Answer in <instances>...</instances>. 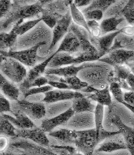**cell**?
I'll use <instances>...</instances> for the list:
<instances>
[{
    "label": "cell",
    "mask_w": 134,
    "mask_h": 155,
    "mask_svg": "<svg viewBox=\"0 0 134 155\" xmlns=\"http://www.w3.org/2000/svg\"><path fill=\"white\" fill-rule=\"evenodd\" d=\"M111 121L118 128V130L124 137L128 150L131 155H134V128L125 124L120 117L116 115L112 118Z\"/></svg>",
    "instance_id": "cell-17"
},
{
    "label": "cell",
    "mask_w": 134,
    "mask_h": 155,
    "mask_svg": "<svg viewBox=\"0 0 134 155\" xmlns=\"http://www.w3.org/2000/svg\"><path fill=\"white\" fill-rule=\"evenodd\" d=\"M72 1H49L45 5L40 17L47 26L54 28L58 21L70 11Z\"/></svg>",
    "instance_id": "cell-2"
},
{
    "label": "cell",
    "mask_w": 134,
    "mask_h": 155,
    "mask_svg": "<svg viewBox=\"0 0 134 155\" xmlns=\"http://www.w3.org/2000/svg\"><path fill=\"white\" fill-rule=\"evenodd\" d=\"M71 23L72 16L70 12L69 11L63 18L58 21L56 25L54 27L53 31V38L49 47V51H51L58 42L66 35L69 31Z\"/></svg>",
    "instance_id": "cell-14"
},
{
    "label": "cell",
    "mask_w": 134,
    "mask_h": 155,
    "mask_svg": "<svg viewBox=\"0 0 134 155\" xmlns=\"http://www.w3.org/2000/svg\"><path fill=\"white\" fill-rule=\"evenodd\" d=\"M0 111L1 115L4 114L5 112H11L13 114V110L9 101L2 94L0 95Z\"/></svg>",
    "instance_id": "cell-40"
},
{
    "label": "cell",
    "mask_w": 134,
    "mask_h": 155,
    "mask_svg": "<svg viewBox=\"0 0 134 155\" xmlns=\"http://www.w3.org/2000/svg\"><path fill=\"white\" fill-rule=\"evenodd\" d=\"M51 148L58 155H74L77 153V149L71 146L52 145Z\"/></svg>",
    "instance_id": "cell-37"
},
{
    "label": "cell",
    "mask_w": 134,
    "mask_h": 155,
    "mask_svg": "<svg viewBox=\"0 0 134 155\" xmlns=\"http://www.w3.org/2000/svg\"><path fill=\"white\" fill-rule=\"evenodd\" d=\"M117 49H125L134 51V38L133 37L120 33L115 39L113 46L109 50V52Z\"/></svg>",
    "instance_id": "cell-25"
},
{
    "label": "cell",
    "mask_w": 134,
    "mask_h": 155,
    "mask_svg": "<svg viewBox=\"0 0 134 155\" xmlns=\"http://www.w3.org/2000/svg\"><path fill=\"white\" fill-rule=\"evenodd\" d=\"M18 35V34L16 32V27L15 25L10 32L8 33L1 32L0 37L1 51L8 48L11 49L17 41Z\"/></svg>",
    "instance_id": "cell-28"
},
{
    "label": "cell",
    "mask_w": 134,
    "mask_h": 155,
    "mask_svg": "<svg viewBox=\"0 0 134 155\" xmlns=\"http://www.w3.org/2000/svg\"><path fill=\"white\" fill-rule=\"evenodd\" d=\"M46 44V41H42L28 49L20 51H13L12 50H10L8 52L1 51V56L15 58L22 64L25 65L27 67H34L37 65L36 64L39 61L43 62L47 58H41L37 55V51L39 48Z\"/></svg>",
    "instance_id": "cell-5"
},
{
    "label": "cell",
    "mask_w": 134,
    "mask_h": 155,
    "mask_svg": "<svg viewBox=\"0 0 134 155\" xmlns=\"http://www.w3.org/2000/svg\"><path fill=\"white\" fill-rule=\"evenodd\" d=\"M12 3L11 1L1 0L0 1V9H1V18L5 17L7 14L9 12Z\"/></svg>",
    "instance_id": "cell-41"
},
{
    "label": "cell",
    "mask_w": 134,
    "mask_h": 155,
    "mask_svg": "<svg viewBox=\"0 0 134 155\" xmlns=\"http://www.w3.org/2000/svg\"><path fill=\"white\" fill-rule=\"evenodd\" d=\"M49 136L56 138L59 141L75 144L77 138V133L75 130L60 129L56 131H51L49 133Z\"/></svg>",
    "instance_id": "cell-26"
},
{
    "label": "cell",
    "mask_w": 134,
    "mask_h": 155,
    "mask_svg": "<svg viewBox=\"0 0 134 155\" xmlns=\"http://www.w3.org/2000/svg\"><path fill=\"white\" fill-rule=\"evenodd\" d=\"M8 143V140L6 137L1 136L0 138V149L1 152H2L7 147Z\"/></svg>",
    "instance_id": "cell-47"
},
{
    "label": "cell",
    "mask_w": 134,
    "mask_h": 155,
    "mask_svg": "<svg viewBox=\"0 0 134 155\" xmlns=\"http://www.w3.org/2000/svg\"><path fill=\"white\" fill-rule=\"evenodd\" d=\"M77 7H88L91 4L92 1L90 0H75L74 1Z\"/></svg>",
    "instance_id": "cell-45"
},
{
    "label": "cell",
    "mask_w": 134,
    "mask_h": 155,
    "mask_svg": "<svg viewBox=\"0 0 134 155\" xmlns=\"http://www.w3.org/2000/svg\"><path fill=\"white\" fill-rule=\"evenodd\" d=\"M76 133L75 145L84 155H93L96 147L103 141L95 128L76 130Z\"/></svg>",
    "instance_id": "cell-4"
},
{
    "label": "cell",
    "mask_w": 134,
    "mask_h": 155,
    "mask_svg": "<svg viewBox=\"0 0 134 155\" xmlns=\"http://www.w3.org/2000/svg\"><path fill=\"white\" fill-rule=\"evenodd\" d=\"M53 87L49 85V86H44L41 87H32L30 89H25L23 91H21L23 96H25V98H26L29 96H31L32 95L37 94L39 93H45L47 91H52L53 90Z\"/></svg>",
    "instance_id": "cell-35"
},
{
    "label": "cell",
    "mask_w": 134,
    "mask_h": 155,
    "mask_svg": "<svg viewBox=\"0 0 134 155\" xmlns=\"http://www.w3.org/2000/svg\"><path fill=\"white\" fill-rule=\"evenodd\" d=\"M124 149H127V145L124 137L121 134H119V135L113 136L104 140L100 144L96 150L99 152L111 153Z\"/></svg>",
    "instance_id": "cell-19"
},
{
    "label": "cell",
    "mask_w": 134,
    "mask_h": 155,
    "mask_svg": "<svg viewBox=\"0 0 134 155\" xmlns=\"http://www.w3.org/2000/svg\"><path fill=\"white\" fill-rule=\"evenodd\" d=\"M70 29L75 34L79 39L80 45V53L93 55H100L96 48L90 42L89 38V33L85 28L80 26H77L74 23H72Z\"/></svg>",
    "instance_id": "cell-10"
},
{
    "label": "cell",
    "mask_w": 134,
    "mask_h": 155,
    "mask_svg": "<svg viewBox=\"0 0 134 155\" xmlns=\"http://www.w3.org/2000/svg\"><path fill=\"white\" fill-rule=\"evenodd\" d=\"M134 58V51L125 49H117L109 52L108 54L98 60L112 67L117 65L126 64Z\"/></svg>",
    "instance_id": "cell-9"
},
{
    "label": "cell",
    "mask_w": 134,
    "mask_h": 155,
    "mask_svg": "<svg viewBox=\"0 0 134 155\" xmlns=\"http://www.w3.org/2000/svg\"><path fill=\"white\" fill-rule=\"evenodd\" d=\"M58 82L68 84L70 87L71 91H80L89 85L87 82L82 81L77 76L67 78L59 77Z\"/></svg>",
    "instance_id": "cell-30"
},
{
    "label": "cell",
    "mask_w": 134,
    "mask_h": 155,
    "mask_svg": "<svg viewBox=\"0 0 134 155\" xmlns=\"http://www.w3.org/2000/svg\"><path fill=\"white\" fill-rule=\"evenodd\" d=\"M82 13L87 21L94 20L98 22L102 19L103 15V12L100 10H93L87 12H83Z\"/></svg>",
    "instance_id": "cell-38"
},
{
    "label": "cell",
    "mask_w": 134,
    "mask_h": 155,
    "mask_svg": "<svg viewBox=\"0 0 134 155\" xmlns=\"http://www.w3.org/2000/svg\"><path fill=\"white\" fill-rule=\"evenodd\" d=\"M0 87L3 94L12 101L19 100V89L15 85L7 80L1 74L0 75Z\"/></svg>",
    "instance_id": "cell-24"
},
{
    "label": "cell",
    "mask_w": 134,
    "mask_h": 155,
    "mask_svg": "<svg viewBox=\"0 0 134 155\" xmlns=\"http://www.w3.org/2000/svg\"><path fill=\"white\" fill-rule=\"evenodd\" d=\"M80 91L83 93L86 97L104 107L110 106L112 103L109 85L102 89H98L89 85Z\"/></svg>",
    "instance_id": "cell-8"
},
{
    "label": "cell",
    "mask_w": 134,
    "mask_h": 155,
    "mask_svg": "<svg viewBox=\"0 0 134 155\" xmlns=\"http://www.w3.org/2000/svg\"><path fill=\"white\" fill-rule=\"evenodd\" d=\"M123 34L130 37H134V27L133 26H126L123 28Z\"/></svg>",
    "instance_id": "cell-46"
},
{
    "label": "cell",
    "mask_w": 134,
    "mask_h": 155,
    "mask_svg": "<svg viewBox=\"0 0 134 155\" xmlns=\"http://www.w3.org/2000/svg\"><path fill=\"white\" fill-rule=\"evenodd\" d=\"M49 80L46 77H41L35 79L29 86V89L36 87H41L48 84Z\"/></svg>",
    "instance_id": "cell-42"
},
{
    "label": "cell",
    "mask_w": 134,
    "mask_h": 155,
    "mask_svg": "<svg viewBox=\"0 0 134 155\" xmlns=\"http://www.w3.org/2000/svg\"><path fill=\"white\" fill-rule=\"evenodd\" d=\"M75 114L74 110L71 107L57 116L51 119H44L42 121L41 127L45 132H51L55 127L67 123Z\"/></svg>",
    "instance_id": "cell-18"
},
{
    "label": "cell",
    "mask_w": 134,
    "mask_h": 155,
    "mask_svg": "<svg viewBox=\"0 0 134 155\" xmlns=\"http://www.w3.org/2000/svg\"><path fill=\"white\" fill-rule=\"evenodd\" d=\"M131 72L130 68L127 65L115 66L109 74L108 83L109 84L112 83H117L120 86L122 89L131 91L126 82L127 78Z\"/></svg>",
    "instance_id": "cell-11"
},
{
    "label": "cell",
    "mask_w": 134,
    "mask_h": 155,
    "mask_svg": "<svg viewBox=\"0 0 134 155\" xmlns=\"http://www.w3.org/2000/svg\"><path fill=\"white\" fill-rule=\"evenodd\" d=\"M116 2L117 1L115 0H94L92 1L89 6L83 9L82 12L93 10H100L103 12H105L109 7Z\"/></svg>",
    "instance_id": "cell-31"
},
{
    "label": "cell",
    "mask_w": 134,
    "mask_h": 155,
    "mask_svg": "<svg viewBox=\"0 0 134 155\" xmlns=\"http://www.w3.org/2000/svg\"><path fill=\"white\" fill-rule=\"evenodd\" d=\"M1 155H14V154H12V153H4V152H1Z\"/></svg>",
    "instance_id": "cell-50"
},
{
    "label": "cell",
    "mask_w": 134,
    "mask_h": 155,
    "mask_svg": "<svg viewBox=\"0 0 134 155\" xmlns=\"http://www.w3.org/2000/svg\"><path fill=\"white\" fill-rule=\"evenodd\" d=\"M100 58L101 57L100 55L78 53L76 56L65 52H60L56 53L47 66L50 67V68H57L67 65H74L77 66V65L81 63L94 61Z\"/></svg>",
    "instance_id": "cell-3"
},
{
    "label": "cell",
    "mask_w": 134,
    "mask_h": 155,
    "mask_svg": "<svg viewBox=\"0 0 134 155\" xmlns=\"http://www.w3.org/2000/svg\"></svg>",
    "instance_id": "cell-52"
},
{
    "label": "cell",
    "mask_w": 134,
    "mask_h": 155,
    "mask_svg": "<svg viewBox=\"0 0 134 155\" xmlns=\"http://www.w3.org/2000/svg\"><path fill=\"white\" fill-rule=\"evenodd\" d=\"M12 114L15 117L7 114H2V115L15 126L17 129H28L37 127L30 117L21 110L19 109L13 110Z\"/></svg>",
    "instance_id": "cell-22"
},
{
    "label": "cell",
    "mask_w": 134,
    "mask_h": 155,
    "mask_svg": "<svg viewBox=\"0 0 134 155\" xmlns=\"http://www.w3.org/2000/svg\"><path fill=\"white\" fill-rule=\"evenodd\" d=\"M48 84L50 86H52L53 87L56 88L57 89H61V90H70V87L66 84L62 83L60 82H57V81H49Z\"/></svg>",
    "instance_id": "cell-43"
},
{
    "label": "cell",
    "mask_w": 134,
    "mask_h": 155,
    "mask_svg": "<svg viewBox=\"0 0 134 155\" xmlns=\"http://www.w3.org/2000/svg\"><path fill=\"white\" fill-rule=\"evenodd\" d=\"M126 65H127L130 68L131 71L134 75V58L132 59H131L130 61H129Z\"/></svg>",
    "instance_id": "cell-49"
},
{
    "label": "cell",
    "mask_w": 134,
    "mask_h": 155,
    "mask_svg": "<svg viewBox=\"0 0 134 155\" xmlns=\"http://www.w3.org/2000/svg\"><path fill=\"white\" fill-rule=\"evenodd\" d=\"M124 20L125 19L124 17H118L115 16L103 20L100 24L102 36L111 32L119 31L120 29H118L117 27L123 21H124Z\"/></svg>",
    "instance_id": "cell-27"
},
{
    "label": "cell",
    "mask_w": 134,
    "mask_h": 155,
    "mask_svg": "<svg viewBox=\"0 0 134 155\" xmlns=\"http://www.w3.org/2000/svg\"><path fill=\"white\" fill-rule=\"evenodd\" d=\"M49 1H38L28 4L25 1H13L9 12L1 24V30H6L13 23L31 18L41 14L43 8Z\"/></svg>",
    "instance_id": "cell-1"
},
{
    "label": "cell",
    "mask_w": 134,
    "mask_h": 155,
    "mask_svg": "<svg viewBox=\"0 0 134 155\" xmlns=\"http://www.w3.org/2000/svg\"><path fill=\"white\" fill-rule=\"evenodd\" d=\"M55 52L52 54L51 56L48 57L44 61L41 63L38 64L35 67H32L30 69L27 73V77L22 82V83L20 86V90L21 91L29 89L30 84L34 82L37 78L42 77L41 75L45 73L46 71V68L48 65L49 63L51 62V59L55 56Z\"/></svg>",
    "instance_id": "cell-16"
},
{
    "label": "cell",
    "mask_w": 134,
    "mask_h": 155,
    "mask_svg": "<svg viewBox=\"0 0 134 155\" xmlns=\"http://www.w3.org/2000/svg\"><path fill=\"white\" fill-rule=\"evenodd\" d=\"M87 25L90 30V34L96 38L102 36V32L100 25L96 21L91 20L87 21Z\"/></svg>",
    "instance_id": "cell-39"
},
{
    "label": "cell",
    "mask_w": 134,
    "mask_h": 155,
    "mask_svg": "<svg viewBox=\"0 0 134 155\" xmlns=\"http://www.w3.org/2000/svg\"><path fill=\"white\" fill-rule=\"evenodd\" d=\"M94 102L83 95L82 97H77L73 100L72 108L77 114L84 112L94 113L96 105Z\"/></svg>",
    "instance_id": "cell-23"
},
{
    "label": "cell",
    "mask_w": 134,
    "mask_h": 155,
    "mask_svg": "<svg viewBox=\"0 0 134 155\" xmlns=\"http://www.w3.org/2000/svg\"><path fill=\"white\" fill-rule=\"evenodd\" d=\"M80 45L75 34L70 29L64 37V39L59 46L56 53L65 52L70 54L80 53Z\"/></svg>",
    "instance_id": "cell-21"
},
{
    "label": "cell",
    "mask_w": 134,
    "mask_h": 155,
    "mask_svg": "<svg viewBox=\"0 0 134 155\" xmlns=\"http://www.w3.org/2000/svg\"><path fill=\"white\" fill-rule=\"evenodd\" d=\"M83 95V93L79 91L56 89L45 93V97L41 101L45 103H54L74 100L77 97H82Z\"/></svg>",
    "instance_id": "cell-13"
},
{
    "label": "cell",
    "mask_w": 134,
    "mask_h": 155,
    "mask_svg": "<svg viewBox=\"0 0 134 155\" xmlns=\"http://www.w3.org/2000/svg\"><path fill=\"white\" fill-rule=\"evenodd\" d=\"M70 8L72 19L74 20V23H75L77 26H80L85 28L90 34V32L87 25V21L85 19L83 13L81 12L78 9L77 7L75 5L74 1L70 3Z\"/></svg>",
    "instance_id": "cell-29"
},
{
    "label": "cell",
    "mask_w": 134,
    "mask_h": 155,
    "mask_svg": "<svg viewBox=\"0 0 134 155\" xmlns=\"http://www.w3.org/2000/svg\"><path fill=\"white\" fill-rule=\"evenodd\" d=\"M74 155H84L82 153H76L75 154H74Z\"/></svg>",
    "instance_id": "cell-51"
},
{
    "label": "cell",
    "mask_w": 134,
    "mask_h": 155,
    "mask_svg": "<svg viewBox=\"0 0 134 155\" xmlns=\"http://www.w3.org/2000/svg\"><path fill=\"white\" fill-rule=\"evenodd\" d=\"M124 101L134 107V91H128L124 93Z\"/></svg>",
    "instance_id": "cell-44"
},
{
    "label": "cell",
    "mask_w": 134,
    "mask_h": 155,
    "mask_svg": "<svg viewBox=\"0 0 134 155\" xmlns=\"http://www.w3.org/2000/svg\"><path fill=\"white\" fill-rule=\"evenodd\" d=\"M93 63H85L79 66L71 65L65 67H60L57 68H47L46 70L45 74V75H53L63 78L75 77L77 76L80 71L91 67Z\"/></svg>",
    "instance_id": "cell-20"
},
{
    "label": "cell",
    "mask_w": 134,
    "mask_h": 155,
    "mask_svg": "<svg viewBox=\"0 0 134 155\" xmlns=\"http://www.w3.org/2000/svg\"><path fill=\"white\" fill-rule=\"evenodd\" d=\"M45 133L41 127H37L28 129H17L16 137L28 139L39 145L47 147L49 145V140Z\"/></svg>",
    "instance_id": "cell-15"
},
{
    "label": "cell",
    "mask_w": 134,
    "mask_h": 155,
    "mask_svg": "<svg viewBox=\"0 0 134 155\" xmlns=\"http://www.w3.org/2000/svg\"><path fill=\"white\" fill-rule=\"evenodd\" d=\"M126 82L128 86H129V87L131 88V91H134V75L132 74V72H131L128 77L126 79Z\"/></svg>",
    "instance_id": "cell-48"
},
{
    "label": "cell",
    "mask_w": 134,
    "mask_h": 155,
    "mask_svg": "<svg viewBox=\"0 0 134 155\" xmlns=\"http://www.w3.org/2000/svg\"><path fill=\"white\" fill-rule=\"evenodd\" d=\"M123 32V28L117 31L111 32L99 38H96L89 34V38L91 44L98 51L101 58L108 54L113 46L115 39L119 34Z\"/></svg>",
    "instance_id": "cell-7"
},
{
    "label": "cell",
    "mask_w": 134,
    "mask_h": 155,
    "mask_svg": "<svg viewBox=\"0 0 134 155\" xmlns=\"http://www.w3.org/2000/svg\"><path fill=\"white\" fill-rule=\"evenodd\" d=\"M16 104L19 110L25 113L29 117L41 119L46 115V110L44 104L31 103L25 100H18Z\"/></svg>",
    "instance_id": "cell-12"
},
{
    "label": "cell",
    "mask_w": 134,
    "mask_h": 155,
    "mask_svg": "<svg viewBox=\"0 0 134 155\" xmlns=\"http://www.w3.org/2000/svg\"><path fill=\"white\" fill-rule=\"evenodd\" d=\"M1 71L11 82H23L27 75L25 67L19 61L12 58L1 56Z\"/></svg>",
    "instance_id": "cell-6"
},
{
    "label": "cell",
    "mask_w": 134,
    "mask_h": 155,
    "mask_svg": "<svg viewBox=\"0 0 134 155\" xmlns=\"http://www.w3.org/2000/svg\"><path fill=\"white\" fill-rule=\"evenodd\" d=\"M109 90L115 100L121 104L124 101V92L120 86L117 83H112L109 84Z\"/></svg>",
    "instance_id": "cell-36"
},
{
    "label": "cell",
    "mask_w": 134,
    "mask_h": 155,
    "mask_svg": "<svg viewBox=\"0 0 134 155\" xmlns=\"http://www.w3.org/2000/svg\"><path fill=\"white\" fill-rule=\"evenodd\" d=\"M120 13L127 20L129 26L134 27V1L130 0L127 1L124 7L120 11Z\"/></svg>",
    "instance_id": "cell-34"
},
{
    "label": "cell",
    "mask_w": 134,
    "mask_h": 155,
    "mask_svg": "<svg viewBox=\"0 0 134 155\" xmlns=\"http://www.w3.org/2000/svg\"><path fill=\"white\" fill-rule=\"evenodd\" d=\"M0 131L1 134L9 137H15L17 136V129L14 127L12 123L7 118H5L2 115L1 116V122H0Z\"/></svg>",
    "instance_id": "cell-33"
},
{
    "label": "cell",
    "mask_w": 134,
    "mask_h": 155,
    "mask_svg": "<svg viewBox=\"0 0 134 155\" xmlns=\"http://www.w3.org/2000/svg\"><path fill=\"white\" fill-rule=\"evenodd\" d=\"M41 21H42L41 18H39L35 20H29L26 22H24V20H20L15 25L16 27V32L18 35H23L26 32H28L29 30L32 29Z\"/></svg>",
    "instance_id": "cell-32"
}]
</instances>
